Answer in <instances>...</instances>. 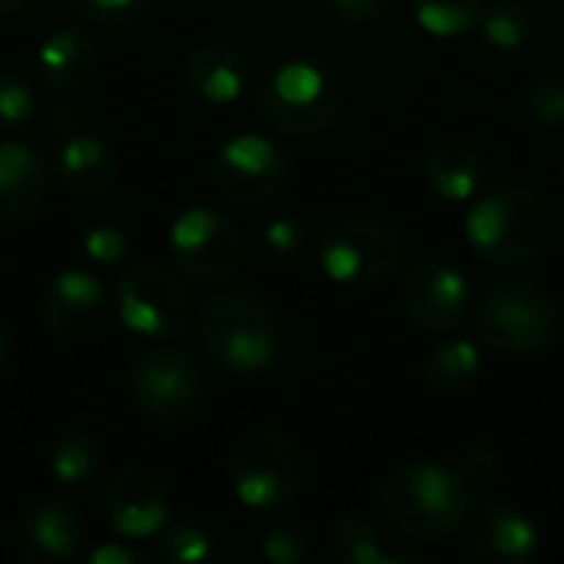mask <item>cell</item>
Returning <instances> with one entry per match:
<instances>
[{"instance_id": "cell-1", "label": "cell", "mask_w": 564, "mask_h": 564, "mask_svg": "<svg viewBox=\"0 0 564 564\" xmlns=\"http://www.w3.org/2000/svg\"><path fill=\"white\" fill-rule=\"evenodd\" d=\"M552 221L549 202L532 185L502 182L476 195L466 215V241L479 261L519 271L545 254Z\"/></svg>"}, {"instance_id": "cell-2", "label": "cell", "mask_w": 564, "mask_h": 564, "mask_svg": "<svg viewBox=\"0 0 564 564\" xmlns=\"http://www.w3.org/2000/svg\"><path fill=\"white\" fill-rule=\"evenodd\" d=\"M476 489L446 466L410 463L380 486V512L410 542H446L473 516Z\"/></svg>"}, {"instance_id": "cell-3", "label": "cell", "mask_w": 564, "mask_h": 564, "mask_svg": "<svg viewBox=\"0 0 564 564\" xmlns=\"http://www.w3.org/2000/svg\"><path fill=\"white\" fill-rule=\"evenodd\" d=\"M198 340L205 354L228 373H264L281 354V321L274 307L248 291L228 288L198 311Z\"/></svg>"}, {"instance_id": "cell-4", "label": "cell", "mask_w": 564, "mask_h": 564, "mask_svg": "<svg viewBox=\"0 0 564 564\" xmlns=\"http://www.w3.org/2000/svg\"><path fill=\"white\" fill-rule=\"evenodd\" d=\"M228 476L245 509L281 512L307 482V453L284 430H251L235 443Z\"/></svg>"}, {"instance_id": "cell-5", "label": "cell", "mask_w": 564, "mask_h": 564, "mask_svg": "<svg viewBox=\"0 0 564 564\" xmlns=\"http://www.w3.org/2000/svg\"><path fill=\"white\" fill-rule=\"evenodd\" d=\"M258 112L278 135L304 139L334 126L340 112V83L317 59H284L258 89Z\"/></svg>"}, {"instance_id": "cell-6", "label": "cell", "mask_w": 564, "mask_h": 564, "mask_svg": "<svg viewBox=\"0 0 564 564\" xmlns=\"http://www.w3.org/2000/svg\"><path fill=\"white\" fill-rule=\"evenodd\" d=\"M562 327L555 297L525 278H509L486 291L476 314L479 340L506 357H532L545 350Z\"/></svg>"}, {"instance_id": "cell-7", "label": "cell", "mask_w": 564, "mask_h": 564, "mask_svg": "<svg viewBox=\"0 0 564 564\" xmlns=\"http://www.w3.org/2000/svg\"><path fill=\"white\" fill-rule=\"evenodd\" d=\"M169 248H172L175 268L188 281L205 284V288H218L231 281L248 258L241 228L225 212L208 208V205L185 208L172 221Z\"/></svg>"}, {"instance_id": "cell-8", "label": "cell", "mask_w": 564, "mask_h": 564, "mask_svg": "<svg viewBox=\"0 0 564 564\" xmlns=\"http://www.w3.org/2000/svg\"><path fill=\"white\" fill-rule=\"evenodd\" d=\"M403 258L400 235L377 218H340L317 241V261L337 284L370 288L387 281Z\"/></svg>"}, {"instance_id": "cell-9", "label": "cell", "mask_w": 564, "mask_h": 564, "mask_svg": "<svg viewBox=\"0 0 564 564\" xmlns=\"http://www.w3.org/2000/svg\"><path fill=\"white\" fill-rule=\"evenodd\" d=\"M126 390L142 416L178 423L202 406L205 373L188 354L175 347H152L132 357L126 370Z\"/></svg>"}, {"instance_id": "cell-10", "label": "cell", "mask_w": 564, "mask_h": 564, "mask_svg": "<svg viewBox=\"0 0 564 564\" xmlns=\"http://www.w3.org/2000/svg\"><path fill=\"white\" fill-rule=\"evenodd\" d=\"M119 321L149 340H175L192 327L195 297L169 268H132L116 284Z\"/></svg>"}, {"instance_id": "cell-11", "label": "cell", "mask_w": 564, "mask_h": 564, "mask_svg": "<svg viewBox=\"0 0 564 564\" xmlns=\"http://www.w3.org/2000/svg\"><path fill=\"white\" fill-rule=\"evenodd\" d=\"M291 182V155L268 135L238 132L212 159V185L235 205H261Z\"/></svg>"}, {"instance_id": "cell-12", "label": "cell", "mask_w": 564, "mask_h": 564, "mask_svg": "<svg viewBox=\"0 0 564 564\" xmlns=\"http://www.w3.org/2000/svg\"><path fill=\"white\" fill-rule=\"evenodd\" d=\"M403 314L426 334H453L473 311V288L446 261H420L400 281Z\"/></svg>"}, {"instance_id": "cell-13", "label": "cell", "mask_w": 564, "mask_h": 564, "mask_svg": "<svg viewBox=\"0 0 564 564\" xmlns=\"http://www.w3.org/2000/svg\"><path fill=\"white\" fill-rule=\"evenodd\" d=\"M112 304L116 301H109V288L99 274L66 268L43 288L40 317L43 327L59 340H89L106 327Z\"/></svg>"}, {"instance_id": "cell-14", "label": "cell", "mask_w": 564, "mask_h": 564, "mask_svg": "<svg viewBox=\"0 0 564 564\" xmlns=\"http://www.w3.org/2000/svg\"><path fill=\"white\" fill-rule=\"evenodd\" d=\"M102 509L116 535L155 539L169 525L172 499L162 476L145 466H122L102 489Z\"/></svg>"}, {"instance_id": "cell-15", "label": "cell", "mask_w": 564, "mask_h": 564, "mask_svg": "<svg viewBox=\"0 0 564 564\" xmlns=\"http://www.w3.org/2000/svg\"><path fill=\"white\" fill-rule=\"evenodd\" d=\"M13 539L30 564H66L86 545V519L66 499H36L20 512Z\"/></svg>"}, {"instance_id": "cell-16", "label": "cell", "mask_w": 564, "mask_h": 564, "mask_svg": "<svg viewBox=\"0 0 564 564\" xmlns=\"http://www.w3.org/2000/svg\"><path fill=\"white\" fill-rule=\"evenodd\" d=\"M469 549L479 564H529L542 549V532L525 509L489 502L473 516Z\"/></svg>"}, {"instance_id": "cell-17", "label": "cell", "mask_w": 564, "mask_h": 564, "mask_svg": "<svg viewBox=\"0 0 564 564\" xmlns=\"http://www.w3.org/2000/svg\"><path fill=\"white\" fill-rule=\"evenodd\" d=\"M50 192L46 155L20 139L0 142V228L33 221Z\"/></svg>"}, {"instance_id": "cell-18", "label": "cell", "mask_w": 564, "mask_h": 564, "mask_svg": "<svg viewBox=\"0 0 564 564\" xmlns=\"http://www.w3.org/2000/svg\"><path fill=\"white\" fill-rule=\"evenodd\" d=\"M53 172L66 192L93 198L112 188L119 175V155L106 139L73 132L53 149Z\"/></svg>"}, {"instance_id": "cell-19", "label": "cell", "mask_w": 564, "mask_h": 564, "mask_svg": "<svg viewBox=\"0 0 564 564\" xmlns=\"http://www.w3.org/2000/svg\"><path fill=\"white\" fill-rule=\"evenodd\" d=\"M36 69L40 79L56 93H76L83 89L96 69H99V46L96 40L79 26H59L46 33V40L36 50Z\"/></svg>"}, {"instance_id": "cell-20", "label": "cell", "mask_w": 564, "mask_h": 564, "mask_svg": "<svg viewBox=\"0 0 564 564\" xmlns=\"http://www.w3.org/2000/svg\"><path fill=\"white\" fill-rule=\"evenodd\" d=\"M185 83L188 89L212 106L238 102L251 86V66L248 59L225 43H202L185 59Z\"/></svg>"}, {"instance_id": "cell-21", "label": "cell", "mask_w": 564, "mask_h": 564, "mask_svg": "<svg viewBox=\"0 0 564 564\" xmlns=\"http://www.w3.org/2000/svg\"><path fill=\"white\" fill-rule=\"evenodd\" d=\"M426 182L446 202H469L486 185V165L473 145L449 139L426 155Z\"/></svg>"}, {"instance_id": "cell-22", "label": "cell", "mask_w": 564, "mask_h": 564, "mask_svg": "<svg viewBox=\"0 0 564 564\" xmlns=\"http://www.w3.org/2000/svg\"><path fill=\"white\" fill-rule=\"evenodd\" d=\"M327 552L340 564H420L423 555L400 545L397 539L383 535L370 522L344 519L327 535Z\"/></svg>"}, {"instance_id": "cell-23", "label": "cell", "mask_w": 564, "mask_h": 564, "mask_svg": "<svg viewBox=\"0 0 564 564\" xmlns=\"http://www.w3.org/2000/svg\"><path fill=\"white\" fill-rule=\"evenodd\" d=\"M46 469L56 486L86 489L96 482V476L102 469V446L89 430H63L50 446Z\"/></svg>"}, {"instance_id": "cell-24", "label": "cell", "mask_w": 564, "mask_h": 564, "mask_svg": "<svg viewBox=\"0 0 564 564\" xmlns=\"http://www.w3.org/2000/svg\"><path fill=\"white\" fill-rule=\"evenodd\" d=\"M479 373H482V354L466 337L436 344L423 360V377L430 380V387L443 393H466L469 387H476Z\"/></svg>"}, {"instance_id": "cell-25", "label": "cell", "mask_w": 564, "mask_h": 564, "mask_svg": "<svg viewBox=\"0 0 564 564\" xmlns=\"http://www.w3.org/2000/svg\"><path fill=\"white\" fill-rule=\"evenodd\" d=\"M420 26L440 40H459L479 30L486 0H410Z\"/></svg>"}, {"instance_id": "cell-26", "label": "cell", "mask_w": 564, "mask_h": 564, "mask_svg": "<svg viewBox=\"0 0 564 564\" xmlns=\"http://www.w3.org/2000/svg\"><path fill=\"white\" fill-rule=\"evenodd\" d=\"M479 33L496 50H522L535 36V17L522 0H496L482 10Z\"/></svg>"}, {"instance_id": "cell-27", "label": "cell", "mask_w": 564, "mask_h": 564, "mask_svg": "<svg viewBox=\"0 0 564 564\" xmlns=\"http://www.w3.org/2000/svg\"><path fill=\"white\" fill-rule=\"evenodd\" d=\"M215 555L212 535L198 525H172L155 535V558L169 564H198Z\"/></svg>"}, {"instance_id": "cell-28", "label": "cell", "mask_w": 564, "mask_h": 564, "mask_svg": "<svg viewBox=\"0 0 564 564\" xmlns=\"http://www.w3.org/2000/svg\"><path fill=\"white\" fill-rule=\"evenodd\" d=\"M40 102L33 86L10 66H0V132H13L33 122Z\"/></svg>"}, {"instance_id": "cell-29", "label": "cell", "mask_w": 564, "mask_h": 564, "mask_svg": "<svg viewBox=\"0 0 564 564\" xmlns=\"http://www.w3.org/2000/svg\"><path fill=\"white\" fill-rule=\"evenodd\" d=\"M83 254L99 268H116L129 254V235L109 221H99L83 231Z\"/></svg>"}, {"instance_id": "cell-30", "label": "cell", "mask_w": 564, "mask_h": 564, "mask_svg": "<svg viewBox=\"0 0 564 564\" xmlns=\"http://www.w3.org/2000/svg\"><path fill=\"white\" fill-rule=\"evenodd\" d=\"M73 10H79V17H86L89 23L99 26H126L132 20H139L152 0H66Z\"/></svg>"}, {"instance_id": "cell-31", "label": "cell", "mask_w": 564, "mask_h": 564, "mask_svg": "<svg viewBox=\"0 0 564 564\" xmlns=\"http://www.w3.org/2000/svg\"><path fill=\"white\" fill-rule=\"evenodd\" d=\"M529 112L545 129H564V76H549L529 93Z\"/></svg>"}, {"instance_id": "cell-32", "label": "cell", "mask_w": 564, "mask_h": 564, "mask_svg": "<svg viewBox=\"0 0 564 564\" xmlns=\"http://www.w3.org/2000/svg\"><path fill=\"white\" fill-rule=\"evenodd\" d=\"M261 555L274 564H301L311 558V539L301 529L281 525V529H274V532L264 535Z\"/></svg>"}, {"instance_id": "cell-33", "label": "cell", "mask_w": 564, "mask_h": 564, "mask_svg": "<svg viewBox=\"0 0 564 564\" xmlns=\"http://www.w3.org/2000/svg\"><path fill=\"white\" fill-rule=\"evenodd\" d=\"M456 473H459L473 489L492 486V482L499 479V473H502V459H499V453H496L492 446L479 443V446H469V449L459 456Z\"/></svg>"}, {"instance_id": "cell-34", "label": "cell", "mask_w": 564, "mask_h": 564, "mask_svg": "<svg viewBox=\"0 0 564 564\" xmlns=\"http://www.w3.org/2000/svg\"><path fill=\"white\" fill-rule=\"evenodd\" d=\"M264 241L274 254H297L307 241V225L294 215H281L264 228Z\"/></svg>"}, {"instance_id": "cell-35", "label": "cell", "mask_w": 564, "mask_h": 564, "mask_svg": "<svg viewBox=\"0 0 564 564\" xmlns=\"http://www.w3.org/2000/svg\"><path fill=\"white\" fill-rule=\"evenodd\" d=\"M397 0H327L330 13L344 23H370L393 10Z\"/></svg>"}, {"instance_id": "cell-36", "label": "cell", "mask_w": 564, "mask_h": 564, "mask_svg": "<svg viewBox=\"0 0 564 564\" xmlns=\"http://www.w3.org/2000/svg\"><path fill=\"white\" fill-rule=\"evenodd\" d=\"M145 562L142 552L122 545V542H109V545H99L89 552V564H139Z\"/></svg>"}, {"instance_id": "cell-37", "label": "cell", "mask_w": 564, "mask_h": 564, "mask_svg": "<svg viewBox=\"0 0 564 564\" xmlns=\"http://www.w3.org/2000/svg\"><path fill=\"white\" fill-rule=\"evenodd\" d=\"M30 7H33V0H0V17H17Z\"/></svg>"}, {"instance_id": "cell-38", "label": "cell", "mask_w": 564, "mask_h": 564, "mask_svg": "<svg viewBox=\"0 0 564 564\" xmlns=\"http://www.w3.org/2000/svg\"><path fill=\"white\" fill-rule=\"evenodd\" d=\"M7 360H10V340H7V330H3V324H0V373H3V367H7Z\"/></svg>"}, {"instance_id": "cell-39", "label": "cell", "mask_w": 564, "mask_h": 564, "mask_svg": "<svg viewBox=\"0 0 564 564\" xmlns=\"http://www.w3.org/2000/svg\"><path fill=\"white\" fill-rule=\"evenodd\" d=\"M558 172H562V178H564V145H562V152H558Z\"/></svg>"}, {"instance_id": "cell-40", "label": "cell", "mask_w": 564, "mask_h": 564, "mask_svg": "<svg viewBox=\"0 0 564 564\" xmlns=\"http://www.w3.org/2000/svg\"><path fill=\"white\" fill-rule=\"evenodd\" d=\"M558 3H562V10H564V0H558Z\"/></svg>"}]
</instances>
